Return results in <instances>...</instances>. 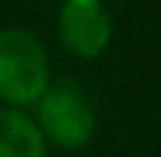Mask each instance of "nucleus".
Instances as JSON below:
<instances>
[{
  "label": "nucleus",
  "mask_w": 161,
  "mask_h": 157,
  "mask_svg": "<svg viewBox=\"0 0 161 157\" xmlns=\"http://www.w3.org/2000/svg\"><path fill=\"white\" fill-rule=\"evenodd\" d=\"M49 85V59L30 30H0V102L7 108H30Z\"/></svg>",
  "instance_id": "1"
},
{
  "label": "nucleus",
  "mask_w": 161,
  "mask_h": 157,
  "mask_svg": "<svg viewBox=\"0 0 161 157\" xmlns=\"http://www.w3.org/2000/svg\"><path fill=\"white\" fill-rule=\"evenodd\" d=\"M33 108H36L33 124L43 134V141L63 147V151H79L96 134V111L89 105V95L72 78L49 82Z\"/></svg>",
  "instance_id": "2"
},
{
  "label": "nucleus",
  "mask_w": 161,
  "mask_h": 157,
  "mask_svg": "<svg viewBox=\"0 0 161 157\" xmlns=\"http://www.w3.org/2000/svg\"><path fill=\"white\" fill-rule=\"evenodd\" d=\"M59 43L76 59H99L112 43V17L102 0H66L59 7Z\"/></svg>",
  "instance_id": "3"
},
{
  "label": "nucleus",
  "mask_w": 161,
  "mask_h": 157,
  "mask_svg": "<svg viewBox=\"0 0 161 157\" xmlns=\"http://www.w3.org/2000/svg\"><path fill=\"white\" fill-rule=\"evenodd\" d=\"M0 157H46V141L30 115L0 108Z\"/></svg>",
  "instance_id": "4"
}]
</instances>
